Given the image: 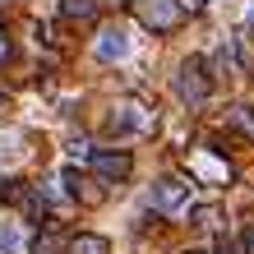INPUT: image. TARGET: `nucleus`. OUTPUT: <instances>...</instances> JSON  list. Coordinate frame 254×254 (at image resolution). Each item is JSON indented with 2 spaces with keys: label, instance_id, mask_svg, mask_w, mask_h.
Here are the masks:
<instances>
[{
  "label": "nucleus",
  "instance_id": "f257e3e1",
  "mask_svg": "<svg viewBox=\"0 0 254 254\" xmlns=\"http://www.w3.org/2000/svg\"><path fill=\"white\" fill-rule=\"evenodd\" d=\"M176 93H181L190 107H208V97H213V79H208V61H203V56H185V61H181Z\"/></svg>",
  "mask_w": 254,
  "mask_h": 254
},
{
  "label": "nucleus",
  "instance_id": "f03ea898",
  "mask_svg": "<svg viewBox=\"0 0 254 254\" xmlns=\"http://www.w3.org/2000/svg\"><path fill=\"white\" fill-rule=\"evenodd\" d=\"M134 19H139L148 33H171V28H181L185 5L181 0H134Z\"/></svg>",
  "mask_w": 254,
  "mask_h": 254
},
{
  "label": "nucleus",
  "instance_id": "7ed1b4c3",
  "mask_svg": "<svg viewBox=\"0 0 254 254\" xmlns=\"http://www.w3.org/2000/svg\"><path fill=\"white\" fill-rule=\"evenodd\" d=\"M88 162H93V176H102V181H125L134 171V157L116 153V148H97V153H88Z\"/></svg>",
  "mask_w": 254,
  "mask_h": 254
},
{
  "label": "nucleus",
  "instance_id": "20e7f679",
  "mask_svg": "<svg viewBox=\"0 0 254 254\" xmlns=\"http://www.w3.org/2000/svg\"><path fill=\"white\" fill-rule=\"evenodd\" d=\"M185 203H190V185L181 181V176H167V181L153 185V208L157 213H181Z\"/></svg>",
  "mask_w": 254,
  "mask_h": 254
},
{
  "label": "nucleus",
  "instance_id": "39448f33",
  "mask_svg": "<svg viewBox=\"0 0 254 254\" xmlns=\"http://www.w3.org/2000/svg\"><path fill=\"white\" fill-rule=\"evenodd\" d=\"M61 185H65V194H69V199H79L83 208L102 203V190H97L93 181H88L83 171H74V167H65V171H61Z\"/></svg>",
  "mask_w": 254,
  "mask_h": 254
},
{
  "label": "nucleus",
  "instance_id": "423d86ee",
  "mask_svg": "<svg viewBox=\"0 0 254 254\" xmlns=\"http://www.w3.org/2000/svg\"><path fill=\"white\" fill-rule=\"evenodd\" d=\"M190 171L199 176V181H213V185H227L231 181V167L217 153H190Z\"/></svg>",
  "mask_w": 254,
  "mask_h": 254
},
{
  "label": "nucleus",
  "instance_id": "0eeeda50",
  "mask_svg": "<svg viewBox=\"0 0 254 254\" xmlns=\"http://www.w3.org/2000/svg\"><path fill=\"white\" fill-rule=\"evenodd\" d=\"M148 125H153V116H148L139 102H121L116 116H111V129H139V134H143Z\"/></svg>",
  "mask_w": 254,
  "mask_h": 254
},
{
  "label": "nucleus",
  "instance_id": "6e6552de",
  "mask_svg": "<svg viewBox=\"0 0 254 254\" xmlns=\"http://www.w3.org/2000/svg\"><path fill=\"white\" fill-rule=\"evenodd\" d=\"M129 56V37L121 28H107V33H97V61H125Z\"/></svg>",
  "mask_w": 254,
  "mask_h": 254
},
{
  "label": "nucleus",
  "instance_id": "1a4fd4ad",
  "mask_svg": "<svg viewBox=\"0 0 254 254\" xmlns=\"http://www.w3.org/2000/svg\"><path fill=\"white\" fill-rule=\"evenodd\" d=\"M65 254H111V245H107V236H93V231H83V236H69Z\"/></svg>",
  "mask_w": 254,
  "mask_h": 254
},
{
  "label": "nucleus",
  "instance_id": "9d476101",
  "mask_svg": "<svg viewBox=\"0 0 254 254\" xmlns=\"http://www.w3.org/2000/svg\"><path fill=\"white\" fill-rule=\"evenodd\" d=\"M0 199L14 203V208H28V199H33V185H23V181H5V185H0Z\"/></svg>",
  "mask_w": 254,
  "mask_h": 254
},
{
  "label": "nucleus",
  "instance_id": "9b49d317",
  "mask_svg": "<svg viewBox=\"0 0 254 254\" xmlns=\"http://www.w3.org/2000/svg\"><path fill=\"white\" fill-rule=\"evenodd\" d=\"M61 14H65V19H93L97 0H61Z\"/></svg>",
  "mask_w": 254,
  "mask_h": 254
},
{
  "label": "nucleus",
  "instance_id": "f8f14e48",
  "mask_svg": "<svg viewBox=\"0 0 254 254\" xmlns=\"http://www.w3.org/2000/svg\"><path fill=\"white\" fill-rule=\"evenodd\" d=\"M231 125L245 129V134H254V107H236V111H231Z\"/></svg>",
  "mask_w": 254,
  "mask_h": 254
},
{
  "label": "nucleus",
  "instance_id": "ddd939ff",
  "mask_svg": "<svg viewBox=\"0 0 254 254\" xmlns=\"http://www.w3.org/2000/svg\"><path fill=\"white\" fill-rule=\"evenodd\" d=\"M19 245H23L19 227H9V222H0V250H19Z\"/></svg>",
  "mask_w": 254,
  "mask_h": 254
},
{
  "label": "nucleus",
  "instance_id": "4468645a",
  "mask_svg": "<svg viewBox=\"0 0 254 254\" xmlns=\"http://www.w3.org/2000/svg\"><path fill=\"white\" fill-rule=\"evenodd\" d=\"M241 254H254V222H245V231H241Z\"/></svg>",
  "mask_w": 254,
  "mask_h": 254
},
{
  "label": "nucleus",
  "instance_id": "2eb2a0df",
  "mask_svg": "<svg viewBox=\"0 0 254 254\" xmlns=\"http://www.w3.org/2000/svg\"><path fill=\"white\" fill-rule=\"evenodd\" d=\"M185 9H208V0H181Z\"/></svg>",
  "mask_w": 254,
  "mask_h": 254
},
{
  "label": "nucleus",
  "instance_id": "dca6fc26",
  "mask_svg": "<svg viewBox=\"0 0 254 254\" xmlns=\"http://www.w3.org/2000/svg\"><path fill=\"white\" fill-rule=\"evenodd\" d=\"M5 56H9V42H5V33H0V61H5Z\"/></svg>",
  "mask_w": 254,
  "mask_h": 254
},
{
  "label": "nucleus",
  "instance_id": "f3484780",
  "mask_svg": "<svg viewBox=\"0 0 254 254\" xmlns=\"http://www.w3.org/2000/svg\"><path fill=\"white\" fill-rule=\"evenodd\" d=\"M217 254H241V250H231V245H217Z\"/></svg>",
  "mask_w": 254,
  "mask_h": 254
},
{
  "label": "nucleus",
  "instance_id": "a211bd4d",
  "mask_svg": "<svg viewBox=\"0 0 254 254\" xmlns=\"http://www.w3.org/2000/svg\"><path fill=\"white\" fill-rule=\"evenodd\" d=\"M0 111H5V93H0Z\"/></svg>",
  "mask_w": 254,
  "mask_h": 254
},
{
  "label": "nucleus",
  "instance_id": "6ab92c4d",
  "mask_svg": "<svg viewBox=\"0 0 254 254\" xmlns=\"http://www.w3.org/2000/svg\"><path fill=\"white\" fill-rule=\"evenodd\" d=\"M190 254H203V250H190Z\"/></svg>",
  "mask_w": 254,
  "mask_h": 254
}]
</instances>
